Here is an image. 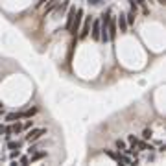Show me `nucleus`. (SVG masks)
<instances>
[{
  "instance_id": "nucleus-1",
  "label": "nucleus",
  "mask_w": 166,
  "mask_h": 166,
  "mask_svg": "<svg viewBox=\"0 0 166 166\" xmlns=\"http://www.w3.org/2000/svg\"><path fill=\"white\" fill-rule=\"evenodd\" d=\"M81 19H83V9H76V17H74L72 26H70V30H68V32L72 33V35H78V32H79V24H81Z\"/></svg>"
},
{
  "instance_id": "nucleus-2",
  "label": "nucleus",
  "mask_w": 166,
  "mask_h": 166,
  "mask_svg": "<svg viewBox=\"0 0 166 166\" xmlns=\"http://www.w3.org/2000/svg\"><path fill=\"white\" fill-rule=\"evenodd\" d=\"M107 35H109V41L116 37V19H114V17H109V22H107Z\"/></svg>"
},
{
  "instance_id": "nucleus-3",
  "label": "nucleus",
  "mask_w": 166,
  "mask_h": 166,
  "mask_svg": "<svg viewBox=\"0 0 166 166\" xmlns=\"http://www.w3.org/2000/svg\"><path fill=\"white\" fill-rule=\"evenodd\" d=\"M44 133H46V131H44V129H41V127H39V129H32V131L26 135V140H28V142H33V140L41 138Z\"/></svg>"
},
{
  "instance_id": "nucleus-4",
  "label": "nucleus",
  "mask_w": 166,
  "mask_h": 166,
  "mask_svg": "<svg viewBox=\"0 0 166 166\" xmlns=\"http://www.w3.org/2000/svg\"><path fill=\"white\" fill-rule=\"evenodd\" d=\"M89 33H90V17L87 19V21H85V24H83V30L78 33V37H79V39H85V37H89Z\"/></svg>"
},
{
  "instance_id": "nucleus-5",
  "label": "nucleus",
  "mask_w": 166,
  "mask_h": 166,
  "mask_svg": "<svg viewBox=\"0 0 166 166\" xmlns=\"http://www.w3.org/2000/svg\"><path fill=\"white\" fill-rule=\"evenodd\" d=\"M90 37L94 41H100V21H94L92 22V32H90Z\"/></svg>"
},
{
  "instance_id": "nucleus-6",
  "label": "nucleus",
  "mask_w": 166,
  "mask_h": 166,
  "mask_svg": "<svg viewBox=\"0 0 166 166\" xmlns=\"http://www.w3.org/2000/svg\"><path fill=\"white\" fill-rule=\"evenodd\" d=\"M74 17H76V8H70V11H68V17H67V30H70V26H72V21H74Z\"/></svg>"
},
{
  "instance_id": "nucleus-7",
  "label": "nucleus",
  "mask_w": 166,
  "mask_h": 166,
  "mask_svg": "<svg viewBox=\"0 0 166 166\" xmlns=\"http://www.w3.org/2000/svg\"><path fill=\"white\" fill-rule=\"evenodd\" d=\"M35 113H37V109H35V107H32V109L24 111V113H19V118H30V116H33Z\"/></svg>"
},
{
  "instance_id": "nucleus-8",
  "label": "nucleus",
  "mask_w": 166,
  "mask_h": 166,
  "mask_svg": "<svg viewBox=\"0 0 166 166\" xmlns=\"http://www.w3.org/2000/svg\"><path fill=\"white\" fill-rule=\"evenodd\" d=\"M118 24H120V32H125V30H127V21H125V15H120V17H118Z\"/></svg>"
},
{
  "instance_id": "nucleus-9",
  "label": "nucleus",
  "mask_w": 166,
  "mask_h": 166,
  "mask_svg": "<svg viewBox=\"0 0 166 166\" xmlns=\"http://www.w3.org/2000/svg\"><path fill=\"white\" fill-rule=\"evenodd\" d=\"M125 17H127V19H125V21H127V24H133V22H135V11L127 13V15H125Z\"/></svg>"
},
{
  "instance_id": "nucleus-10",
  "label": "nucleus",
  "mask_w": 166,
  "mask_h": 166,
  "mask_svg": "<svg viewBox=\"0 0 166 166\" xmlns=\"http://www.w3.org/2000/svg\"><path fill=\"white\" fill-rule=\"evenodd\" d=\"M44 155H46L44 152H41V153H35V155H32V163H33V160H39V159H43Z\"/></svg>"
},
{
  "instance_id": "nucleus-11",
  "label": "nucleus",
  "mask_w": 166,
  "mask_h": 166,
  "mask_svg": "<svg viewBox=\"0 0 166 166\" xmlns=\"http://www.w3.org/2000/svg\"><path fill=\"white\" fill-rule=\"evenodd\" d=\"M8 146H9V148H11V149H19V148H21V142H19V140H17V142H9Z\"/></svg>"
},
{
  "instance_id": "nucleus-12",
  "label": "nucleus",
  "mask_w": 166,
  "mask_h": 166,
  "mask_svg": "<svg viewBox=\"0 0 166 166\" xmlns=\"http://www.w3.org/2000/svg\"><path fill=\"white\" fill-rule=\"evenodd\" d=\"M116 148L118 149H125V142L124 140H116Z\"/></svg>"
},
{
  "instance_id": "nucleus-13",
  "label": "nucleus",
  "mask_w": 166,
  "mask_h": 166,
  "mask_svg": "<svg viewBox=\"0 0 166 166\" xmlns=\"http://www.w3.org/2000/svg\"><path fill=\"white\" fill-rule=\"evenodd\" d=\"M21 129H22V125H21V124H15L13 127H11V131H13V133H19Z\"/></svg>"
},
{
  "instance_id": "nucleus-14",
  "label": "nucleus",
  "mask_w": 166,
  "mask_h": 166,
  "mask_svg": "<svg viewBox=\"0 0 166 166\" xmlns=\"http://www.w3.org/2000/svg\"><path fill=\"white\" fill-rule=\"evenodd\" d=\"M142 137H144L146 140H148V138H152V131H149V129H146V131H144V135H142Z\"/></svg>"
},
{
  "instance_id": "nucleus-15",
  "label": "nucleus",
  "mask_w": 166,
  "mask_h": 166,
  "mask_svg": "<svg viewBox=\"0 0 166 166\" xmlns=\"http://www.w3.org/2000/svg\"><path fill=\"white\" fill-rule=\"evenodd\" d=\"M8 120L13 122V120H19V114H8Z\"/></svg>"
},
{
  "instance_id": "nucleus-16",
  "label": "nucleus",
  "mask_w": 166,
  "mask_h": 166,
  "mask_svg": "<svg viewBox=\"0 0 166 166\" xmlns=\"http://www.w3.org/2000/svg\"><path fill=\"white\" fill-rule=\"evenodd\" d=\"M105 153H107L111 159H114V160H116V157H118V153H113V152H105Z\"/></svg>"
},
{
  "instance_id": "nucleus-17",
  "label": "nucleus",
  "mask_w": 166,
  "mask_h": 166,
  "mask_svg": "<svg viewBox=\"0 0 166 166\" xmlns=\"http://www.w3.org/2000/svg\"><path fill=\"white\" fill-rule=\"evenodd\" d=\"M19 155H21V152H19V149H15V152H11V159H17Z\"/></svg>"
},
{
  "instance_id": "nucleus-18",
  "label": "nucleus",
  "mask_w": 166,
  "mask_h": 166,
  "mask_svg": "<svg viewBox=\"0 0 166 166\" xmlns=\"http://www.w3.org/2000/svg\"><path fill=\"white\" fill-rule=\"evenodd\" d=\"M21 164H28V157H22L21 159Z\"/></svg>"
},
{
  "instance_id": "nucleus-19",
  "label": "nucleus",
  "mask_w": 166,
  "mask_h": 166,
  "mask_svg": "<svg viewBox=\"0 0 166 166\" xmlns=\"http://www.w3.org/2000/svg\"><path fill=\"white\" fill-rule=\"evenodd\" d=\"M6 133V127H4V125H0V135H4Z\"/></svg>"
},
{
  "instance_id": "nucleus-20",
  "label": "nucleus",
  "mask_w": 166,
  "mask_h": 166,
  "mask_svg": "<svg viewBox=\"0 0 166 166\" xmlns=\"http://www.w3.org/2000/svg\"><path fill=\"white\" fill-rule=\"evenodd\" d=\"M48 2V0H39V2H37V6H43V4H46Z\"/></svg>"
},
{
  "instance_id": "nucleus-21",
  "label": "nucleus",
  "mask_w": 166,
  "mask_h": 166,
  "mask_svg": "<svg viewBox=\"0 0 166 166\" xmlns=\"http://www.w3.org/2000/svg\"><path fill=\"white\" fill-rule=\"evenodd\" d=\"M90 4H94V6H96V4H100V0H89Z\"/></svg>"
},
{
  "instance_id": "nucleus-22",
  "label": "nucleus",
  "mask_w": 166,
  "mask_h": 166,
  "mask_svg": "<svg viewBox=\"0 0 166 166\" xmlns=\"http://www.w3.org/2000/svg\"><path fill=\"white\" fill-rule=\"evenodd\" d=\"M166 2V0H159V4H164Z\"/></svg>"
}]
</instances>
